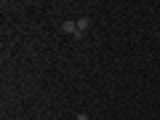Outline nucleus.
Wrapping results in <instances>:
<instances>
[{"mask_svg":"<svg viewBox=\"0 0 160 120\" xmlns=\"http://www.w3.org/2000/svg\"><path fill=\"white\" fill-rule=\"evenodd\" d=\"M62 32H67V35L75 38V32H78V22H69V19H67V22L62 24Z\"/></svg>","mask_w":160,"mask_h":120,"instance_id":"nucleus-1","label":"nucleus"},{"mask_svg":"<svg viewBox=\"0 0 160 120\" xmlns=\"http://www.w3.org/2000/svg\"><path fill=\"white\" fill-rule=\"evenodd\" d=\"M88 27H91V19H88V16H83V19H78V32H86Z\"/></svg>","mask_w":160,"mask_h":120,"instance_id":"nucleus-2","label":"nucleus"},{"mask_svg":"<svg viewBox=\"0 0 160 120\" xmlns=\"http://www.w3.org/2000/svg\"><path fill=\"white\" fill-rule=\"evenodd\" d=\"M75 120H88V115H83V112H80V115H75Z\"/></svg>","mask_w":160,"mask_h":120,"instance_id":"nucleus-3","label":"nucleus"}]
</instances>
